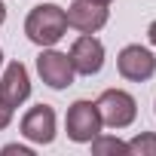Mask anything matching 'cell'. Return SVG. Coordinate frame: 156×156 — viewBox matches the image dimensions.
Masks as SVG:
<instances>
[{
  "label": "cell",
  "mask_w": 156,
  "mask_h": 156,
  "mask_svg": "<svg viewBox=\"0 0 156 156\" xmlns=\"http://www.w3.org/2000/svg\"><path fill=\"white\" fill-rule=\"evenodd\" d=\"M64 34H67V12L58 3H37L25 19V37L40 49L55 46Z\"/></svg>",
  "instance_id": "6da1fadb"
},
{
  "label": "cell",
  "mask_w": 156,
  "mask_h": 156,
  "mask_svg": "<svg viewBox=\"0 0 156 156\" xmlns=\"http://www.w3.org/2000/svg\"><path fill=\"white\" fill-rule=\"evenodd\" d=\"M104 122H101V113H98V104L89 101V98H80L67 107V116H64V132L73 144H89L95 135H101Z\"/></svg>",
  "instance_id": "7a4b0ae2"
},
{
  "label": "cell",
  "mask_w": 156,
  "mask_h": 156,
  "mask_svg": "<svg viewBox=\"0 0 156 156\" xmlns=\"http://www.w3.org/2000/svg\"><path fill=\"white\" fill-rule=\"evenodd\" d=\"M98 113L107 129H129L138 119V101L126 89H104L98 95Z\"/></svg>",
  "instance_id": "3957f363"
},
{
  "label": "cell",
  "mask_w": 156,
  "mask_h": 156,
  "mask_svg": "<svg viewBox=\"0 0 156 156\" xmlns=\"http://www.w3.org/2000/svg\"><path fill=\"white\" fill-rule=\"evenodd\" d=\"M37 73H40V80H43L49 89H55V92L73 86V76H76V70H73L67 52H58V49H52V46H46V49L37 55Z\"/></svg>",
  "instance_id": "277c9868"
},
{
  "label": "cell",
  "mask_w": 156,
  "mask_h": 156,
  "mask_svg": "<svg viewBox=\"0 0 156 156\" xmlns=\"http://www.w3.org/2000/svg\"><path fill=\"white\" fill-rule=\"evenodd\" d=\"M116 70L129 83H147L156 73V55L147 46H141V43H129L116 55Z\"/></svg>",
  "instance_id": "5b68a950"
},
{
  "label": "cell",
  "mask_w": 156,
  "mask_h": 156,
  "mask_svg": "<svg viewBox=\"0 0 156 156\" xmlns=\"http://www.w3.org/2000/svg\"><path fill=\"white\" fill-rule=\"evenodd\" d=\"M67 58H70L73 70L80 73V76H95L104 67V43L95 34H80V37L70 43Z\"/></svg>",
  "instance_id": "8992f818"
},
{
  "label": "cell",
  "mask_w": 156,
  "mask_h": 156,
  "mask_svg": "<svg viewBox=\"0 0 156 156\" xmlns=\"http://www.w3.org/2000/svg\"><path fill=\"white\" fill-rule=\"evenodd\" d=\"M28 98H31V73L22 61H9L3 76H0V101L16 110Z\"/></svg>",
  "instance_id": "52a82bcc"
},
{
  "label": "cell",
  "mask_w": 156,
  "mask_h": 156,
  "mask_svg": "<svg viewBox=\"0 0 156 156\" xmlns=\"http://www.w3.org/2000/svg\"><path fill=\"white\" fill-rule=\"evenodd\" d=\"M64 12H67V28L80 34H98L110 19V9L104 3H92V0H73Z\"/></svg>",
  "instance_id": "ba28073f"
},
{
  "label": "cell",
  "mask_w": 156,
  "mask_h": 156,
  "mask_svg": "<svg viewBox=\"0 0 156 156\" xmlns=\"http://www.w3.org/2000/svg\"><path fill=\"white\" fill-rule=\"evenodd\" d=\"M55 132H58V119H55V110L49 104H34L22 116V135L34 144H52Z\"/></svg>",
  "instance_id": "9c48e42d"
},
{
  "label": "cell",
  "mask_w": 156,
  "mask_h": 156,
  "mask_svg": "<svg viewBox=\"0 0 156 156\" xmlns=\"http://www.w3.org/2000/svg\"><path fill=\"white\" fill-rule=\"evenodd\" d=\"M89 147L95 156H129V141H122L116 135H104V132L95 135L89 141Z\"/></svg>",
  "instance_id": "30bf717a"
},
{
  "label": "cell",
  "mask_w": 156,
  "mask_h": 156,
  "mask_svg": "<svg viewBox=\"0 0 156 156\" xmlns=\"http://www.w3.org/2000/svg\"><path fill=\"white\" fill-rule=\"evenodd\" d=\"M129 156H156V132H138L129 141Z\"/></svg>",
  "instance_id": "8fae6325"
},
{
  "label": "cell",
  "mask_w": 156,
  "mask_h": 156,
  "mask_svg": "<svg viewBox=\"0 0 156 156\" xmlns=\"http://www.w3.org/2000/svg\"><path fill=\"white\" fill-rule=\"evenodd\" d=\"M0 153H3V156H34V147H25V144H6Z\"/></svg>",
  "instance_id": "7c38bea8"
},
{
  "label": "cell",
  "mask_w": 156,
  "mask_h": 156,
  "mask_svg": "<svg viewBox=\"0 0 156 156\" xmlns=\"http://www.w3.org/2000/svg\"><path fill=\"white\" fill-rule=\"evenodd\" d=\"M12 107H6L3 101H0V132H3V129H9V122H12Z\"/></svg>",
  "instance_id": "4fadbf2b"
},
{
  "label": "cell",
  "mask_w": 156,
  "mask_h": 156,
  "mask_svg": "<svg viewBox=\"0 0 156 156\" xmlns=\"http://www.w3.org/2000/svg\"><path fill=\"white\" fill-rule=\"evenodd\" d=\"M147 40H150V46H156V22H150V28H147Z\"/></svg>",
  "instance_id": "5bb4252c"
},
{
  "label": "cell",
  "mask_w": 156,
  "mask_h": 156,
  "mask_svg": "<svg viewBox=\"0 0 156 156\" xmlns=\"http://www.w3.org/2000/svg\"><path fill=\"white\" fill-rule=\"evenodd\" d=\"M3 22H6V3L0 0V25H3Z\"/></svg>",
  "instance_id": "9a60e30c"
},
{
  "label": "cell",
  "mask_w": 156,
  "mask_h": 156,
  "mask_svg": "<svg viewBox=\"0 0 156 156\" xmlns=\"http://www.w3.org/2000/svg\"><path fill=\"white\" fill-rule=\"evenodd\" d=\"M92 3H104V6H110V3H113V0H92Z\"/></svg>",
  "instance_id": "2e32d148"
},
{
  "label": "cell",
  "mask_w": 156,
  "mask_h": 156,
  "mask_svg": "<svg viewBox=\"0 0 156 156\" xmlns=\"http://www.w3.org/2000/svg\"><path fill=\"white\" fill-rule=\"evenodd\" d=\"M0 67H3V49H0Z\"/></svg>",
  "instance_id": "e0dca14e"
},
{
  "label": "cell",
  "mask_w": 156,
  "mask_h": 156,
  "mask_svg": "<svg viewBox=\"0 0 156 156\" xmlns=\"http://www.w3.org/2000/svg\"><path fill=\"white\" fill-rule=\"evenodd\" d=\"M153 107H156V104H153Z\"/></svg>",
  "instance_id": "ac0fdd59"
}]
</instances>
